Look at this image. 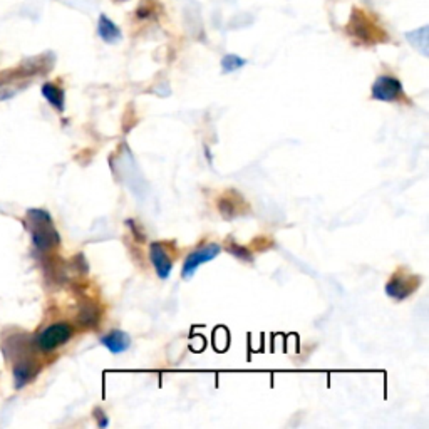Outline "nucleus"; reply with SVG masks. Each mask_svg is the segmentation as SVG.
<instances>
[{
  "instance_id": "obj_14",
  "label": "nucleus",
  "mask_w": 429,
  "mask_h": 429,
  "mask_svg": "<svg viewBox=\"0 0 429 429\" xmlns=\"http://www.w3.org/2000/svg\"><path fill=\"white\" fill-rule=\"evenodd\" d=\"M97 317H99V312H97L96 305L89 304L87 307L80 309L79 324H83V325H94L96 322H97Z\"/></svg>"
},
{
  "instance_id": "obj_3",
  "label": "nucleus",
  "mask_w": 429,
  "mask_h": 429,
  "mask_svg": "<svg viewBox=\"0 0 429 429\" xmlns=\"http://www.w3.org/2000/svg\"><path fill=\"white\" fill-rule=\"evenodd\" d=\"M220 253H222V245L218 244H208L205 246H199L195 252L186 255L183 269H181V277H183V280L193 279L199 267L215 260Z\"/></svg>"
},
{
  "instance_id": "obj_10",
  "label": "nucleus",
  "mask_w": 429,
  "mask_h": 429,
  "mask_svg": "<svg viewBox=\"0 0 429 429\" xmlns=\"http://www.w3.org/2000/svg\"><path fill=\"white\" fill-rule=\"evenodd\" d=\"M101 344L111 354H122L131 347V337L125 330H111V332L101 337Z\"/></svg>"
},
{
  "instance_id": "obj_9",
  "label": "nucleus",
  "mask_w": 429,
  "mask_h": 429,
  "mask_svg": "<svg viewBox=\"0 0 429 429\" xmlns=\"http://www.w3.org/2000/svg\"><path fill=\"white\" fill-rule=\"evenodd\" d=\"M97 36H99L101 41L106 42V44H118V42L122 39L120 25L106 14H101L99 20H97Z\"/></svg>"
},
{
  "instance_id": "obj_7",
  "label": "nucleus",
  "mask_w": 429,
  "mask_h": 429,
  "mask_svg": "<svg viewBox=\"0 0 429 429\" xmlns=\"http://www.w3.org/2000/svg\"><path fill=\"white\" fill-rule=\"evenodd\" d=\"M150 260L153 267H155L156 275L161 280H168L173 270V262L167 246L161 244V241H151L150 244Z\"/></svg>"
},
{
  "instance_id": "obj_11",
  "label": "nucleus",
  "mask_w": 429,
  "mask_h": 429,
  "mask_svg": "<svg viewBox=\"0 0 429 429\" xmlns=\"http://www.w3.org/2000/svg\"><path fill=\"white\" fill-rule=\"evenodd\" d=\"M42 96H44L45 99H48V103L52 106L54 109H57L59 113L64 111V108H66V96H64V91L57 84H42Z\"/></svg>"
},
{
  "instance_id": "obj_1",
  "label": "nucleus",
  "mask_w": 429,
  "mask_h": 429,
  "mask_svg": "<svg viewBox=\"0 0 429 429\" xmlns=\"http://www.w3.org/2000/svg\"><path fill=\"white\" fill-rule=\"evenodd\" d=\"M25 225L32 233V241L39 252H50L61 244V237L54 227L52 218L44 210H29Z\"/></svg>"
},
{
  "instance_id": "obj_8",
  "label": "nucleus",
  "mask_w": 429,
  "mask_h": 429,
  "mask_svg": "<svg viewBox=\"0 0 429 429\" xmlns=\"http://www.w3.org/2000/svg\"><path fill=\"white\" fill-rule=\"evenodd\" d=\"M37 372H39V367H36V360H34L31 356L14 363L15 389H22L25 384H29V382L36 377Z\"/></svg>"
},
{
  "instance_id": "obj_12",
  "label": "nucleus",
  "mask_w": 429,
  "mask_h": 429,
  "mask_svg": "<svg viewBox=\"0 0 429 429\" xmlns=\"http://www.w3.org/2000/svg\"><path fill=\"white\" fill-rule=\"evenodd\" d=\"M406 37L423 56H428V25H423L421 29L414 32H407Z\"/></svg>"
},
{
  "instance_id": "obj_15",
  "label": "nucleus",
  "mask_w": 429,
  "mask_h": 429,
  "mask_svg": "<svg viewBox=\"0 0 429 429\" xmlns=\"http://www.w3.org/2000/svg\"><path fill=\"white\" fill-rule=\"evenodd\" d=\"M227 250L233 255V257L239 258V260H244V262H252L253 260V255L250 253L248 250L245 248V246L235 244V241H230V245H227Z\"/></svg>"
},
{
  "instance_id": "obj_2",
  "label": "nucleus",
  "mask_w": 429,
  "mask_h": 429,
  "mask_svg": "<svg viewBox=\"0 0 429 429\" xmlns=\"http://www.w3.org/2000/svg\"><path fill=\"white\" fill-rule=\"evenodd\" d=\"M72 337V327L66 322H59V324H52L45 327L42 332L36 337L37 349L42 352H52L56 351L59 346L66 344Z\"/></svg>"
},
{
  "instance_id": "obj_5",
  "label": "nucleus",
  "mask_w": 429,
  "mask_h": 429,
  "mask_svg": "<svg viewBox=\"0 0 429 429\" xmlns=\"http://www.w3.org/2000/svg\"><path fill=\"white\" fill-rule=\"evenodd\" d=\"M419 286H421V279L419 277L406 274V272H398V274H394L393 277L389 279V282L386 283L384 290L391 299L405 300L413 294Z\"/></svg>"
},
{
  "instance_id": "obj_6",
  "label": "nucleus",
  "mask_w": 429,
  "mask_h": 429,
  "mask_svg": "<svg viewBox=\"0 0 429 429\" xmlns=\"http://www.w3.org/2000/svg\"><path fill=\"white\" fill-rule=\"evenodd\" d=\"M349 32L352 36L359 37L363 42H379L381 39L377 37V34H384L377 29V25L372 22L371 19H367V15L364 12H360L359 8L352 10V17L349 25Z\"/></svg>"
},
{
  "instance_id": "obj_16",
  "label": "nucleus",
  "mask_w": 429,
  "mask_h": 429,
  "mask_svg": "<svg viewBox=\"0 0 429 429\" xmlns=\"http://www.w3.org/2000/svg\"><path fill=\"white\" fill-rule=\"evenodd\" d=\"M94 419L97 421V426L99 428H108L109 426V418H108V414L104 413L103 409H101V407H96L94 409Z\"/></svg>"
},
{
  "instance_id": "obj_4",
  "label": "nucleus",
  "mask_w": 429,
  "mask_h": 429,
  "mask_svg": "<svg viewBox=\"0 0 429 429\" xmlns=\"http://www.w3.org/2000/svg\"><path fill=\"white\" fill-rule=\"evenodd\" d=\"M405 94V87L398 78L389 74H382L374 80L371 87V97L382 103H393Z\"/></svg>"
},
{
  "instance_id": "obj_13",
  "label": "nucleus",
  "mask_w": 429,
  "mask_h": 429,
  "mask_svg": "<svg viewBox=\"0 0 429 429\" xmlns=\"http://www.w3.org/2000/svg\"><path fill=\"white\" fill-rule=\"evenodd\" d=\"M246 66V59L237 56V54H227L222 57V72L223 74H232V72L241 69Z\"/></svg>"
}]
</instances>
